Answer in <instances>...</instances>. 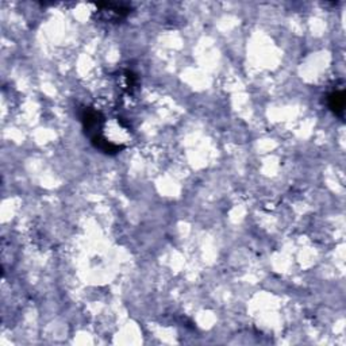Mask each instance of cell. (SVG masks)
Masks as SVG:
<instances>
[{
	"instance_id": "6da1fadb",
	"label": "cell",
	"mask_w": 346,
	"mask_h": 346,
	"mask_svg": "<svg viewBox=\"0 0 346 346\" xmlns=\"http://www.w3.org/2000/svg\"><path fill=\"white\" fill-rule=\"evenodd\" d=\"M329 107L332 108L337 115H342L344 107H345V94H344V91L333 92L329 96Z\"/></svg>"
}]
</instances>
